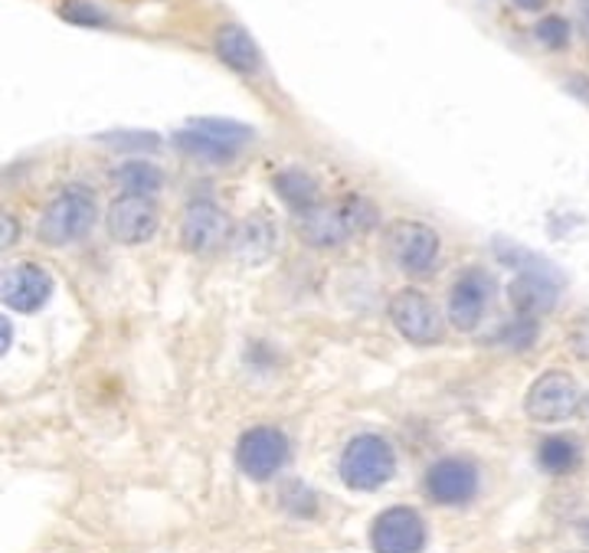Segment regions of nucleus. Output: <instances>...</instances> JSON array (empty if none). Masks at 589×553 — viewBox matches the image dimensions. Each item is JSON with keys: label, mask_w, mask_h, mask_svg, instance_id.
<instances>
[{"label": "nucleus", "mask_w": 589, "mask_h": 553, "mask_svg": "<svg viewBox=\"0 0 589 553\" xmlns=\"http://www.w3.org/2000/svg\"><path fill=\"white\" fill-rule=\"evenodd\" d=\"M279 508H282L288 518L308 521V518L318 515L321 502H318V492H315L311 485H305L302 479H288V482L279 485Z\"/></svg>", "instance_id": "obj_22"}, {"label": "nucleus", "mask_w": 589, "mask_h": 553, "mask_svg": "<svg viewBox=\"0 0 589 553\" xmlns=\"http://www.w3.org/2000/svg\"><path fill=\"white\" fill-rule=\"evenodd\" d=\"M584 456L587 452H584L580 439L570 433H554L538 443V466H541V472H547L554 479L574 475L584 466Z\"/></svg>", "instance_id": "obj_19"}, {"label": "nucleus", "mask_w": 589, "mask_h": 553, "mask_svg": "<svg viewBox=\"0 0 589 553\" xmlns=\"http://www.w3.org/2000/svg\"><path fill=\"white\" fill-rule=\"evenodd\" d=\"M538 338H541V321L521 318V315H515V321H508L505 328L495 331V344H502L508 351H528L538 344Z\"/></svg>", "instance_id": "obj_24"}, {"label": "nucleus", "mask_w": 589, "mask_h": 553, "mask_svg": "<svg viewBox=\"0 0 589 553\" xmlns=\"http://www.w3.org/2000/svg\"><path fill=\"white\" fill-rule=\"evenodd\" d=\"M213 56L243 79H256L266 72V56H262L256 36L236 20H226L213 30Z\"/></svg>", "instance_id": "obj_15"}, {"label": "nucleus", "mask_w": 589, "mask_h": 553, "mask_svg": "<svg viewBox=\"0 0 589 553\" xmlns=\"http://www.w3.org/2000/svg\"><path fill=\"white\" fill-rule=\"evenodd\" d=\"M577 16H580V30L589 39V0H577Z\"/></svg>", "instance_id": "obj_31"}, {"label": "nucleus", "mask_w": 589, "mask_h": 553, "mask_svg": "<svg viewBox=\"0 0 589 553\" xmlns=\"http://www.w3.org/2000/svg\"><path fill=\"white\" fill-rule=\"evenodd\" d=\"M570 36H574L570 20H567V16H561V13L541 16V20L534 23V39H538L544 49H551V52L567 49V46H570Z\"/></svg>", "instance_id": "obj_25"}, {"label": "nucleus", "mask_w": 589, "mask_h": 553, "mask_svg": "<svg viewBox=\"0 0 589 553\" xmlns=\"http://www.w3.org/2000/svg\"><path fill=\"white\" fill-rule=\"evenodd\" d=\"M367 544L374 553H426L429 548V525L413 505H390L384 508L370 528Z\"/></svg>", "instance_id": "obj_12"}, {"label": "nucleus", "mask_w": 589, "mask_h": 553, "mask_svg": "<svg viewBox=\"0 0 589 553\" xmlns=\"http://www.w3.org/2000/svg\"><path fill=\"white\" fill-rule=\"evenodd\" d=\"M236 469L249 479V482H272L285 472V466L292 462V436L282 426L272 423H259L239 433L236 449H233Z\"/></svg>", "instance_id": "obj_6"}, {"label": "nucleus", "mask_w": 589, "mask_h": 553, "mask_svg": "<svg viewBox=\"0 0 589 553\" xmlns=\"http://www.w3.org/2000/svg\"><path fill=\"white\" fill-rule=\"evenodd\" d=\"M56 295V275L36 259H16L0 272V305L13 315H39Z\"/></svg>", "instance_id": "obj_11"}, {"label": "nucleus", "mask_w": 589, "mask_h": 553, "mask_svg": "<svg viewBox=\"0 0 589 553\" xmlns=\"http://www.w3.org/2000/svg\"><path fill=\"white\" fill-rule=\"evenodd\" d=\"M98 144L125 154V157H148L154 151H161V134L154 131H131V128H121V131H105V134H95Z\"/></svg>", "instance_id": "obj_20"}, {"label": "nucleus", "mask_w": 589, "mask_h": 553, "mask_svg": "<svg viewBox=\"0 0 589 553\" xmlns=\"http://www.w3.org/2000/svg\"><path fill=\"white\" fill-rule=\"evenodd\" d=\"M279 249V223L266 210H252L236 223L233 239H229V256L243 266H266Z\"/></svg>", "instance_id": "obj_16"}, {"label": "nucleus", "mask_w": 589, "mask_h": 553, "mask_svg": "<svg viewBox=\"0 0 589 553\" xmlns=\"http://www.w3.org/2000/svg\"><path fill=\"white\" fill-rule=\"evenodd\" d=\"M495 295H498V282L485 266L459 269L446 292V325H452L462 334L479 331L495 305Z\"/></svg>", "instance_id": "obj_8"}, {"label": "nucleus", "mask_w": 589, "mask_h": 553, "mask_svg": "<svg viewBox=\"0 0 589 553\" xmlns=\"http://www.w3.org/2000/svg\"><path fill=\"white\" fill-rule=\"evenodd\" d=\"M580 384L574 374L567 370H544L525 397V413L531 423L541 426H554V423H567L577 416L580 410Z\"/></svg>", "instance_id": "obj_13"}, {"label": "nucleus", "mask_w": 589, "mask_h": 553, "mask_svg": "<svg viewBox=\"0 0 589 553\" xmlns=\"http://www.w3.org/2000/svg\"><path fill=\"white\" fill-rule=\"evenodd\" d=\"M56 13L72 23V26H85V30H108L115 26V16L98 3V0H62L56 7Z\"/></svg>", "instance_id": "obj_23"}, {"label": "nucleus", "mask_w": 589, "mask_h": 553, "mask_svg": "<svg viewBox=\"0 0 589 553\" xmlns=\"http://www.w3.org/2000/svg\"><path fill=\"white\" fill-rule=\"evenodd\" d=\"M393 331L413 348H439L446 341V311L420 285H403L387 302Z\"/></svg>", "instance_id": "obj_5"}, {"label": "nucleus", "mask_w": 589, "mask_h": 553, "mask_svg": "<svg viewBox=\"0 0 589 553\" xmlns=\"http://www.w3.org/2000/svg\"><path fill=\"white\" fill-rule=\"evenodd\" d=\"M256 128L236 118H190L170 134V144L203 167H229L256 144Z\"/></svg>", "instance_id": "obj_2"}, {"label": "nucleus", "mask_w": 589, "mask_h": 553, "mask_svg": "<svg viewBox=\"0 0 589 553\" xmlns=\"http://www.w3.org/2000/svg\"><path fill=\"white\" fill-rule=\"evenodd\" d=\"M397 475V449L380 433H357L347 439L338 459V479L357 495H374L387 489Z\"/></svg>", "instance_id": "obj_3"}, {"label": "nucleus", "mask_w": 589, "mask_h": 553, "mask_svg": "<svg viewBox=\"0 0 589 553\" xmlns=\"http://www.w3.org/2000/svg\"><path fill=\"white\" fill-rule=\"evenodd\" d=\"M384 249L393 269L413 282H423L443 266V236L426 220H393L384 230Z\"/></svg>", "instance_id": "obj_4"}, {"label": "nucleus", "mask_w": 589, "mask_h": 553, "mask_svg": "<svg viewBox=\"0 0 589 553\" xmlns=\"http://www.w3.org/2000/svg\"><path fill=\"white\" fill-rule=\"evenodd\" d=\"M0 272H3V269H0Z\"/></svg>", "instance_id": "obj_33"}, {"label": "nucleus", "mask_w": 589, "mask_h": 553, "mask_svg": "<svg viewBox=\"0 0 589 553\" xmlns=\"http://www.w3.org/2000/svg\"><path fill=\"white\" fill-rule=\"evenodd\" d=\"M233 230H236V223L226 207H220L210 197H197L180 213L177 239H180L184 252H190L197 259H210V256L229 249Z\"/></svg>", "instance_id": "obj_7"}, {"label": "nucleus", "mask_w": 589, "mask_h": 553, "mask_svg": "<svg viewBox=\"0 0 589 553\" xmlns=\"http://www.w3.org/2000/svg\"><path fill=\"white\" fill-rule=\"evenodd\" d=\"M295 236L311 252H334L354 239V230H351L341 203H321V207L295 216Z\"/></svg>", "instance_id": "obj_14"}, {"label": "nucleus", "mask_w": 589, "mask_h": 553, "mask_svg": "<svg viewBox=\"0 0 589 553\" xmlns=\"http://www.w3.org/2000/svg\"><path fill=\"white\" fill-rule=\"evenodd\" d=\"M272 193H275L295 216H302V213H308V210H315V207L325 203L321 180H318L311 170L295 167V164L279 167V170L272 174Z\"/></svg>", "instance_id": "obj_17"}, {"label": "nucleus", "mask_w": 589, "mask_h": 553, "mask_svg": "<svg viewBox=\"0 0 589 553\" xmlns=\"http://www.w3.org/2000/svg\"><path fill=\"white\" fill-rule=\"evenodd\" d=\"M102 223L98 190L85 180H69L43 203L33 236L43 249H72L85 243Z\"/></svg>", "instance_id": "obj_1"}, {"label": "nucleus", "mask_w": 589, "mask_h": 553, "mask_svg": "<svg viewBox=\"0 0 589 553\" xmlns=\"http://www.w3.org/2000/svg\"><path fill=\"white\" fill-rule=\"evenodd\" d=\"M567 89H570V92H574L577 98H584V102L589 105V79H580V75H574V79L567 82Z\"/></svg>", "instance_id": "obj_29"}, {"label": "nucleus", "mask_w": 589, "mask_h": 553, "mask_svg": "<svg viewBox=\"0 0 589 553\" xmlns=\"http://www.w3.org/2000/svg\"><path fill=\"white\" fill-rule=\"evenodd\" d=\"M567 341H570V351H574L577 357L589 361V311H584V315H577V318H574Z\"/></svg>", "instance_id": "obj_27"}, {"label": "nucleus", "mask_w": 589, "mask_h": 553, "mask_svg": "<svg viewBox=\"0 0 589 553\" xmlns=\"http://www.w3.org/2000/svg\"><path fill=\"white\" fill-rule=\"evenodd\" d=\"M105 236L115 246L138 249L157 239L161 233V203L157 197H138V193H115L102 213Z\"/></svg>", "instance_id": "obj_9"}, {"label": "nucleus", "mask_w": 589, "mask_h": 553, "mask_svg": "<svg viewBox=\"0 0 589 553\" xmlns=\"http://www.w3.org/2000/svg\"><path fill=\"white\" fill-rule=\"evenodd\" d=\"M420 489L436 508H469L482 492V469L469 456H443L423 472Z\"/></svg>", "instance_id": "obj_10"}, {"label": "nucleus", "mask_w": 589, "mask_h": 553, "mask_svg": "<svg viewBox=\"0 0 589 553\" xmlns=\"http://www.w3.org/2000/svg\"><path fill=\"white\" fill-rule=\"evenodd\" d=\"M577 534H580V538H584V541L589 544V518H587V521H580V525H577Z\"/></svg>", "instance_id": "obj_32"}, {"label": "nucleus", "mask_w": 589, "mask_h": 553, "mask_svg": "<svg viewBox=\"0 0 589 553\" xmlns=\"http://www.w3.org/2000/svg\"><path fill=\"white\" fill-rule=\"evenodd\" d=\"M108 180L118 187V193L157 197L167 187V170L151 157H125L108 170Z\"/></svg>", "instance_id": "obj_18"}, {"label": "nucleus", "mask_w": 589, "mask_h": 553, "mask_svg": "<svg viewBox=\"0 0 589 553\" xmlns=\"http://www.w3.org/2000/svg\"><path fill=\"white\" fill-rule=\"evenodd\" d=\"M338 203H341V210H344V216H347L354 236H367V233H374V230L384 226V213H380V203H377V200H370V197H364V193H344Z\"/></svg>", "instance_id": "obj_21"}, {"label": "nucleus", "mask_w": 589, "mask_h": 553, "mask_svg": "<svg viewBox=\"0 0 589 553\" xmlns=\"http://www.w3.org/2000/svg\"><path fill=\"white\" fill-rule=\"evenodd\" d=\"M518 10H525V13H541L551 0H511Z\"/></svg>", "instance_id": "obj_30"}, {"label": "nucleus", "mask_w": 589, "mask_h": 553, "mask_svg": "<svg viewBox=\"0 0 589 553\" xmlns=\"http://www.w3.org/2000/svg\"><path fill=\"white\" fill-rule=\"evenodd\" d=\"M20 243H23V220L13 210L0 207V252L16 249Z\"/></svg>", "instance_id": "obj_26"}, {"label": "nucleus", "mask_w": 589, "mask_h": 553, "mask_svg": "<svg viewBox=\"0 0 589 553\" xmlns=\"http://www.w3.org/2000/svg\"><path fill=\"white\" fill-rule=\"evenodd\" d=\"M13 341H16V328H13L10 315H7V311H0V357H7V354H10Z\"/></svg>", "instance_id": "obj_28"}]
</instances>
